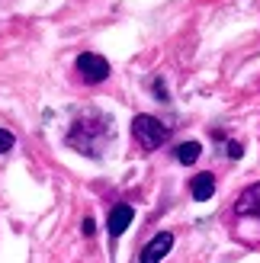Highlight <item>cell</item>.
Here are the masks:
<instances>
[{
    "label": "cell",
    "mask_w": 260,
    "mask_h": 263,
    "mask_svg": "<svg viewBox=\"0 0 260 263\" xmlns=\"http://www.w3.org/2000/svg\"><path fill=\"white\" fill-rule=\"evenodd\" d=\"M113 138V119L100 109H84L68 128V148H74L84 157H103V148Z\"/></svg>",
    "instance_id": "cell-1"
},
{
    "label": "cell",
    "mask_w": 260,
    "mask_h": 263,
    "mask_svg": "<svg viewBox=\"0 0 260 263\" xmlns=\"http://www.w3.org/2000/svg\"><path fill=\"white\" fill-rule=\"evenodd\" d=\"M132 135H135L141 151H154L171 138V125H164L161 119H154V116H135L132 119Z\"/></svg>",
    "instance_id": "cell-2"
},
{
    "label": "cell",
    "mask_w": 260,
    "mask_h": 263,
    "mask_svg": "<svg viewBox=\"0 0 260 263\" xmlns=\"http://www.w3.org/2000/svg\"><path fill=\"white\" fill-rule=\"evenodd\" d=\"M74 68H77V74H81L84 84H103V81L113 74L109 61L103 58V55H94V51H84V55H77Z\"/></svg>",
    "instance_id": "cell-3"
},
{
    "label": "cell",
    "mask_w": 260,
    "mask_h": 263,
    "mask_svg": "<svg viewBox=\"0 0 260 263\" xmlns=\"http://www.w3.org/2000/svg\"><path fill=\"white\" fill-rule=\"evenodd\" d=\"M171 247H174V234L171 231H158L145 247H141L138 263H161L167 254H171Z\"/></svg>",
    "instance_id": "cell-4"
},
{
    "label": "cell",
    "mask_w": 260,
    "mask_h": 263,
    "mask_svg": "<svg viewBox=\"0 0 260 263\" xmlns=\"http://www.w3.org/2000/svg\"><path fill=\"white\" fill-rule=\"evenodd\" d=\"M235 215L238 218H248V221H260V183H251V186L238 196Z\"/></svg>",
    "instance_id": "cell-5"
},
{
    "label": "cell",
    "mask_w": 260,
    "mask_h": 263,
    "mask_svg": "<svg viewBox=\"0 0 260 263\" xmlns=\"http://www.w3.org/2000/svg\"><path fill=\"white\" fill-rule=\"evenodd\" d=\"M132 218H135V209L128 205V202L113 205V209H109V218H106V231H109V238H113V241H119V234H125V228L132 225Z\"/></svg>",
    "instance_id": "cell-6"
},
{
    "label": "cell",
    "mask_w": 260,
    "mask_h": 263,
    "mask_svg": "<svg viewBox=\"0 0 260 263\" xmlns=\"http://www.w3.org/2000/svg\"><path fill=\"white\" fill-rule=\"evenodd\" d=\"M190 193L196 202H209L215 196V174H209V170H202V174H196L190 180Z\"/></svg>",
    "instance_id": "cell-7"
},
{
    "label": "cell",
    "mask_w": 260,
    "mask_h": 263,
    "mask_svg": "<svg viewBox=\"0 0 260 263\" xmlns=\"http://www.w3.org/2000/svg\"><path fill=\"white\" fill-rule=\"evenodd\" d=\"M174 157H177V164L190 167V164H196L199 157H202V144H199V141H183V144H177Z\"/></svg>",
    "instance_id": "cell-8"
},
{
    "label": "cell",
    "mask_w": 260,
    "mask_h": 263,
    "mask_svg": "<svg viewBox=\"0 0 260 263\" xmlns=\"http://www.w3.org/2000/svg\"><path fill=\"white\" fill-rule=\"evenodd\" d=\"M222 141H225V154L231 157V161H241V157H244V144L231 141V138H222Z\"/></svg>",
    "instance_id": "cell-9"
},
{
    "label": "cell",
    "mask_w": 260,
    "mask_h": 263,
    "mask_svg": "<svg viewBox=\"0 0 260 263\" xmlns=\"http://www.w3.org/2000/svg\"><path fill=\"white\" fill-rule=\"evenodd\" d=\"M151 90H154V100L158 103H171V97H167V90H164V77H154Z\"/></svg>",
    "instance_id": "cell-10"
},
{
    "label": "cell",
    "mask_w": 260,
    "mask_h": 263,
    "mask_svg": "<svg viewBox=\"0 0 260 263\" xmlns=\"http://www.w3.org/2000/svg\"><path fill=\"white\" fill-rule=\"evenodd\" d=\"M13 144H16V138H13V132H7V128H0V154H7V151H13Z\"/></svg>",
    "instance_id": "cell-11"
},
{
    "label": "cell",
    "mask_w": 260,
    "mask_h": 263,
    "mask_svg": "<svg viewBox=\"0 0 260 263\" xmlns=\"http://www.w3.org/2000/svg\"><path fill=\"white\" fill-rule=\"evenodd\" d=\"M81 234H84V238H94V234H97V221L90 218V215L81 221Z\"/></svg>",
    "instance_id": "cell-12"
}]
</instances>
